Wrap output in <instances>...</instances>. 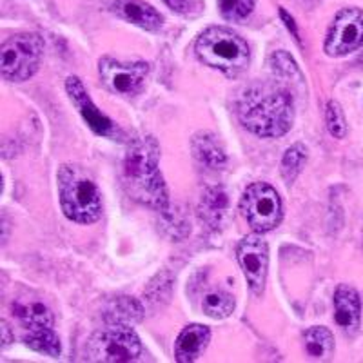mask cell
<instances>
[{"label": "cell", "mask_w": 363, "mask_h": 363, "mask_svg": "<svg viewBox=\"0 0 363 363\" xmlns=\"http://www.w3.org/2000/svg\"><path fill=\"white\" fill-rule=\"evenodd\" d=\"M238 118L255 135L267 138L281 136L293 125V100L274 86H252L240 96Z\"/></svg>", "instance_id": "6da1fadb"}, {"label": "cell", "mask_w": 363, "mask_h": 363, "mask_svg": "<svg viewBox=\"0 0 363 363\" xmlns=\"http://www.w3.org/2000/svg\"><path fill=\"white\" fill-rule=\"evenodd\" d=\"M158 158H160V149L155 138L151 136L136 138L128 147L122 171L133 199L149 207H155L157 211H165L169 206V199H167L164 178L158 169Z\"/></svg>", "instance_id": "7a4b0ae2"}, {"label": "cell", "mask_w": 363, "mask_h": 363, "mask_svg": "<svg viewBox=\"0 0 363 363\" xmlns=\"http://www.w3.org/2000/svg\"><path fill=\"white\" fill-rule=\"evenodd\" d=\"M58 194L64 215L73 222L93 223L102 215L99 187L79 165H62L58 169Z\"/></svg>", "instance_id": "3957f363"}, {"label": "cell", "mask_w": 363, "mask_h": 363, "mask_svg": "<svg viewBox=\"0 0 363 363\" xmlns=\"http://www.w3.org/2000/svg\"><path fill=\"white\" fill-rule=\"evenodd\" d=\"M196 55L207 66L227 77L244 73L249 66V45L242 37L225 28H211L196 40Z\"/></svg>", "instance_id": "277c9868"}, {"label": "cell", "mask_w": 363, "mask_h": 363, "mask_svg": "<svg viewBox=\"0 0 363 363\" xmlns=\"http://www.w3.org/2000/svg\"><path fill=\"white\" fill-rule=\"evenodd\" d=\"M44 44L35 33H22L9 37L0 50V71L4 80L24 82L31 79L40 64Z\"/></svg>", "instance_id": "5b68a950"}, {"label": "cell", "mask_w": 363, "mask_h": 363, "mask_svg": "<svg viewBox=\"0 0 363 363\" xmlns=\"http://www.w3.org/2000/svg\"><path fill=\"white\" fill-rule=\"evenodd\" d=\"M86 354L89 362H135L142 354V343L129 325H111L91 336Z\"/></svg>", "instance_id": "8992f818"}, {"label": "cell", "mask_w": 363, "mask_h": 363, "mask_svg": "<svg viewBox=\"0 0 363 363\" xmlns=\"http://www.w3.org/2000/svg\"><path fill=\"white\" fill-rule=\"evenodd\" d=\"M242 211L255 233L271 231L281 222V200L274 187L267 184H252L242 199Z\"/></svg>", "instance_id": "52a82bcc"}, {"label": "cell", "mask_w": 363, "mask_h": 363, "mask_svg": "<svg viewBox=\"0 0 363 363\" xmlns=\"http://www.w3.org/2000/svg\"><path fill=\"white\" fill-rule=\"evenodd\" d=\"M363 45V13L347 8L336 15L327 33L323 50L329 57H343Z\"/></svg>", "instance_id": "ba28073f"}, {"label": "cell", "mask_w": 363, "mask_h": 363, "mask_svg": "<svg viewBox=\"0 0 363 363\" xmlns=\"http://www.w3.org/2000/svg\"><path fill=\"white\" fill-rule=\"evenodd\" d=\"M238 264L255 294L264 291L269 269V247L262 236L249 235L238 245Z\"/></svg>", "instance_id": "9c48e42d"}, {"label": "cell", "mask_w": 363, "mask_h": 363, "mask_svg": "<svg viewBox=\"0 0 363 363\" xmlns=\"http://www.w3.org/2000/svg\"><path fill=\"white\" fill-rule=\"evenodd\" d=\"M149 67L144 62H118L111 57L100 60V77L116 95H135L144 84Z\"/></svg>", "instance_id": "30bf717a"}, {"label": "cell", "mask_w": 363, "mask_h": 363, "mask_svg": "<svg viewBox=\"0 0 363 363\" xmlns=\"http://www.w3.org/2000/svg\"><path fill=\"white\" fill-rule=\"evenodd\" d=\"M66 91L67 95H69L71 102L77 106L79 113L84 116V120H86V124L91 128V131H95L96 135L100 136H108V138H115V136L120 135L115 122H113L111 118H108V116L96 108L95 104L91 102L89 95H87L86 87L80 82V79L69 77V79L66 80Z\"/></svg>", "instance_id": "8fae6325"}, {"label": "cell", "mask_w": 363, "mask_h": 363, "mask_svg": "<svg viewBox=\"0 0 363 363\" xmlns=\"http://www.w3.org/2000/svg\"><path fill=\"white\" fill-rule=\"evenodd\" d=\"M335 318L336 323L347 335H356L362 320V300L351 285H340L335 293Z\"/></svg>", "instance_id": "7c38bea8"}, {"label": "cell", "mask_w": 363, "mask_h": 363, "mask_svg": "<svg viewBox=\"0 0 363 363\" xmlns=\"http://www.w3.org/2000/svg\"><path fill=\"white\" fill-rule=\"evenodd\" d=\"M211 340V330L206 325H189L182 330L174 343V356L177 362L189 363L199 359L206 351L207 343Z\"/></svg>", "instance_id": "4fadbf2b"}, {"label": "cell", "mask_w": 363, "mask_h": 363, "mask_svg": "<svg viewBox=\"0 0 363 363\" xmlns=\"http://www.w3.org/2000/svg\"><path fill=\"white\" fill-rule=\"evenodd\" d=\"M113 9L120 18H124L135 26H140L147 31H157L162 26L160 13L142 0H120L113 6Z\"/></svg>", "instance_id": "5bb4252c"}, {"label": "cell", "mask_w": 363, "mask_h": 363, "mask_svg": "<svg viewBox=\"0 0 363 363\" xmlns=\"http://www.w3.org/2000/svg\"><path fill=\"white\" fill-rule=\"evenodd\" d=\"M193 153L194 158L211 169H222L227 164L225 151L218 144L215 136L211 133H199L193 138Z\"/></svg>", "instance_id": "9a60e30c"}, {"label": "cell", "mask_w": 363, "mask_h": 363, "mask_svg": "<svg viewBox=\"0 0 363 363\" xmlns=\"http://www.w3.org/2000/svg\"><path fill=\"white\" fill-rule=\"evenodd\" d=\"M229 207V196L222 187H209L200 200V216L209 227H218L222 223L225 211Z\"/></svg>", "instance_id": "2e32d148"}, {"label": "cell", "mask_w": 363, "mask_h": 363, "mask_svg": "<svg viewBox=\"0 0 363 363\" xmlns=\"http://www.w3.org/2000/svg\"><path fill=\"white\" fill-rule=\"evenodd\" d=\"M303 345L313 359H329L335 351V336L327 327H311L303 333Z\"/></svg>", "instance_id": "e0dca14e"}, {"label": "cell", "mask_w": 363, "mask_h": 363, "mask_svg": "<svg viewBox=\"0 0 363 363\" xmlns=\"http://www.w3.org/2000/svg\"><path fill=\"white\" fill-rule=\"evenodd\" d=\"M13 314L24 323L28 329L31 327H51L53 325V313L40 301H17L13 306Z\"/></svg>", "instance_id": "ac0fdd59"}, {"label": "cell", "mask_w": 363, "mask_h": 363, "mask_svg": "<svg viewBox=\"0 0 363 363\" xmlns=\"http://www.w3.org/2000/svg\"><path fill=\"white\" fill-rule=\"evenodd\" d=\"M104 318L111 325H131L142 320V307L133 298H118L109 303Z\"/></svg>", "instance_id": "d6986e66"}, {"label": "cell", "mask_w": 363, "mask_h": 363, "mask_svg": "<svg viewBox=\"0 0 363 363\" xmlns=\"http://www.w3.org/2000/svg\"><path fill=\"white\" fill-rule=\"evenodd\" d=\"M26 345L45 356H60V340L51 327H31L26 333Z\"/></svg>", "instance_id": "ffe728a7"}, {"label": "cell", "mask_w": 363, "mask_h": 363, "mask_svg": "<svg viewBox=\"0 0 363 363\" xmlns=\"http://www.w3.org/2000/svg\"><path fill=\"white\" fill-rule=\"evenodd\" d=\"M202 309L207 316L222 320L235 311V298L223 291H213L202 301Z\"/></svg>", "instance_id": "44dd1931"}, {"label": "cell", "mask_w": 363, "mask_h": 363, "mask_svg": "<svg viewBox=\"0 0 363 363\" xmlns=\"http://www.w3.org/2000/svg\"><path fill=\"white\" fill-rule=\"evenodd\" d=\"M307 149L303 144H294L287 149V153L281 158V177L287 180V184H293L298 174L301 173V167L306 165Z\"/></svg>", "instance_id": "7402d4cb"}, {"label": "cell", "mask_w": 363, "mask_h": 363, "mask_svg": "<svg viewBox=\"0 0 363 363\" xmlns=\"http://www.w3.org/2000/svg\"><path fill=\"white\" fill-rule=\"evenodd\" d=\"M220 13L227 21H244L251 15L255 0H218Z\"/></svg>", "instance_id": "603a6c76"}, {"label": "cell", "mask_w": 363, "mask_h": 363, "mask_svg": "<svg viewBox=\"0 0 363 363\" xmlns=\"http://www.w3.org/2000/svg\"><path fill=\"white\" fill-rule=\"evenodd\" d=\"M325 118H327V129L335 138H343L347 135V120L345 115H343V109L338 102L335 100H330L327 104V111H325Z\"/></svg>", "instance_id": "cb8c5ba5"}, {"label": "cell", "mask_w": 363, "mask_h": 363, "mask_svg": "<svg viewBox=\"0 0 363 363\" xmlns=\"http://www.w3.org/2000/svg\"><path fill=\"white\" fill-rule=\"evenodd\" d=\"M272 66L277 69V73H280L281 77H291V74H298L296 64L291 58V55H287L285 51H278L274 57H272Z\"/></svg>", "instance_id": "d4e9b609"}, {"label": "cell", "mask_w": 363, "mask_h": 363, "mask_svg": "<svg viewBox=\"0 0 363 363\" xmlns=\"http://www.w3.org/2000/svg\"><path fill=\"white\" fill-rule=\"evenodd\" d=\"M164 2L174 13H180V15H187V13H193L196 9V0H164Z\"/></svg>", "instance_id": "484cf974"}, {"label": "cell", "mask_w": 363, "mask_h": 363, "mask_svg": "<svg viewBox=\"0 0 363 363\" xmlns=\"http://www.w3.org/2000/svg\"><path fill=\"white\" fill-rule=\"evenodd\" d=\"M280 17L284 18L285 24L289 26V29H291V31H293L294 38H296V40H300V35H298V29H296V26H294V21H293V17H291L289 13L284 11V9H280Z\"/></svg>", "instance_id": "4316f807"}]
</instances>
